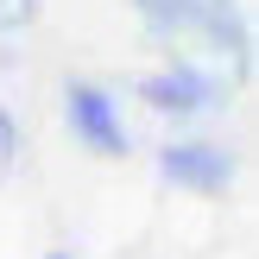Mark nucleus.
<instances>
[{"label":"nucleus","instance_id":"f257e3e1","mask_svg":"<svg viewBox=\"0 0 259 259\" xmlns=\"http://www.w3.org/2000/svg\"><path fill=\"white\" fill-rule=\"evenodd\" d=\"M139 13H146L152 32L164 38H209L215 51H240L247 45V32H240L234 7L228 0H133Z\"/></svg>","mask_w":259,"mask_h":259},{"label":"nucleus","instance_id":"f03ea898","mask_svg":"<svg viewBox=\"0 0 259 259\" xmlns=\"http://www.w3.org/2000/svg\"><path fill=\"white\" fill-rule=\"evenodd\" d=\"M63 114H70V126H76L82 146H95L101 158H126V126H120V108H114L108 89L70 82V89H63Z\"/></svg>","mask_w":259,"mask_h":259},{"label":"nucleus","instance_id":"7ed1b4c3","mask_svg":"<svg viewBox=\"0 0 259 259\" xmlns=\"http://www.w3.org/2000/svg\"><path fill=\"white\" fill-rule=\"evenodd\" d=\"M139 95H146V108L190 120V114H209L215 101H222V82H215L209 70H196V63H171V70H152L146 82H139Z\"/></svg>","mask_w":259,"mask_h":259},{"label":"nucleus","instance_id":"20e7f679","mask_svg":"<svg viewBox=\"0 0 259 259\" xmlns=\"http://www.w3.org/2000/svg\"><path fill=\"white\" fill-rule=\"evenodd\" d=\"M158 171L171 177V184L196 190V196H215V190H228V177H234V158H228L222 146H209V139H177V146H158Z\"/></svg>","mask_w":259,"mask_h":259},{"label":"nucleus","instance_id":"39448f33","mask_svg":"<svg viewBox=\"0 0 259 259\" xmlns=\"http://www.w3.org/2000/svg\"><path fill=\"white\" fill-rule=\"evenodd\" d=\"M13 164H19V126H13V114L0 108V177H7Z\"/></svg>","mask_w":259,"mask_h":259},{"label":"nucleus","instance_id":"423d86ee","mask_svg":"<svg viewBox=\"0 0 259 259\" xmlns=\"http://www.w3.org/2000/svg\"><path fill=\"white\" fill-rule=\"evenodd\" d=\"M38 19V0H0V32H19Z\"/></svg>","mask_w":259,"mask_h":259},{"label":"nucleus","instance_id":"0eeeda50","mask_svg":"<svg viewBox=\"0 0 259 259\" xmlns=\"http://www.w3.org/2000/svg\"><path fill=\"white\" fill-rule=\"evenodd\" d=\"M51 259H63V253H51Z\"/></svg>","mask_w":259,"mask_h":259}]
</instances>
